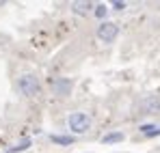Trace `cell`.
<instances>
[{
	"instance_id": "11",
	"label": "cell",
	"mask_w": 160,
	"mask_h": 153,
	"mask_svg": "<svg viewBox=\"0 0 160 153\" xmlns=\"http://www.w3.org/2000/svg\"><path fill=\"white\" fill-rule=\"evenodd\" d=\"M95 15H98V17H104V15H106V7H104V4H98V7H95Z\"/></svg>"
},
{
	"instance_id": "8",
	"label": "cell",
	"mask_w": 160,
	"mask_h": 153,
	"mask_svg": "<svg viewBox=\"0 0 160 153\" xmlns=\"http://www.w3.org/2000/svg\"><path fill=\"white\" fill-rule=\"evenodd\" d=\"M28 147H30V140H28V138H24V140H22L20 145H15V147H13L11 151H7V153H18V151H26Z\"/></svg>"
},
{
	"instance_id": "10",
	"label": "cell",
	"mask_w": 160,
	"mask_h": 153,
	"mask_svg": "<svg viewBox=\"0 0 160 153\" xmlns=\"http://www.w3.org/2000/svg\"><path fill=\"white\" fill-rule=\"evenodd\" d=\"M52 142H56V145H72L74 138H69V136H52Z\"/></svg>"
},
{
	"instance_id": "12",
	"label": "cell",
	"mask_w": 160,
	"mask_h": 153,
	"mask_svg": "<svg viewBox=\"0 0 160 153\" xmlns=\"http://www.w3.org/2000/svg\"><path fill=\"white\" fill-rule=\"evenodd\" d=\"M112 7H115L117 11H121V9H126V2H112Z\"/></svg>"
},
{
	"instance_id": "6",
	"label": "cell",
	"mask_w": 160,
	"mask_h": 153,
	"mask_svg": "<svg viewBox=\"0 0 160 153\" xmlns=\"http://www.w3.org/2000/svg\"><path fill=\"white\" fill-rule=\"evenodd\" d=\"M72 9H74V13H78V15H87L89 9H91V2H74Z\"/></svg>"
},
{
	"instance_id": "5",
	"label": "cell",
	"mask_w": 160,
	"mask_h": 153,
	"mask_svg": "<svg viewBox=\"0 0 160 153\" xmlns=\"http://www.w3.org/2000/svg\"><path fill=\"white\" fill-rule=\"evenodd\" d=\"M52 88L56 95H69L72 93V82L69 80H65V78H61V80H54L52 82Z\"/></svg>"
},
{
	"instance_id": "3",
	"label": "cell",
	"mask_w": 160,
	"mask_h": 153,
	"mask_svg": "<svg viewBox=\"0 0 160 153\" xmlns=\"http://www.w3.org/2000/svg\"><path fill=\"white\" fill-rule=\"evenodd\" d=\"M20 91L24 95H28V97H35L39 93V80H37V76L26 74V76L20 78Z\"/></svg>"
},
{
	"instance_id": "7",
	"label": "cell",
	"mask_w": 160,
	"mask_h": 153,
	"mask_svg": "<svg viewBox=\"0 0 160 153\" xmlns=\"http://www.w3.org/2000/svg\"><path fill=\"white\" fill-rule=\"evenodd\" d=\"M119 140H123V134H121V131L108 134V136H104V138H102V142H106V145H110V142H119Z\"/></svg>"
},
{
	"instance_id": "1",
	"label": "cell",
	"mask_w": 160,
	"mask_h": 153,
	"mask_svg": "<svg viewBox=\"0 0 160 153\" xmlns=\"http://www.w3.org/2000/svg\"><path fill=\"white\" fill-rule=\"evenodd\" d=\"M67 125H69V129H72V131L82 134V131H87V129L91 127V119H89L84 112H74V114H69Z\"/></svg>"
},
{
	"instance_id": "2",
	"label": "cell",
	"mask_w": 160,
	"mask_h": 153,
	"mask_svg": "<svg viewBox=\"0 0 160 153\" xmlns=\"http://www.w3.org/2000/svg\"><path fill=\"white\" fill-rule=\"evenodd\" d=\"M119 35V26L112 24V22H102L98 28V39L104 41V43H112Z\"/></svg>"
},
{
	"instance_id": "9",
	"label": "cell",
	"mask_w": 160,
	"mask_h": 153,
	"mask_svg": "<svg viewBox=\"0 0 160 153\" xmlns=\"http://www.w3.org/2000/svg\"><path fill=\"white\" fill-rule=\"evenodd\" d=\"M141 131H143L145 136H156V134H160V127H156V125H143Z\"/></svg>"
},
{
	"instance_id": "4",
	"label": "cell",
	"mask_w": 160,
	"mask_h": 153,
	"mask_svg": "<svg viewBox=\"0 0 160 153\" xmlns=\"http://www.w3.org/2000/svg\"><path fill=\"white\" fill-rule=\"evenodd\" d=\"M141 110L147 112V114H156V112H160V97H156V95L145 97V99L141 102Z\"/></svg>"
}]
</instances>
